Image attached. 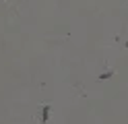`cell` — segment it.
Instances as JSON below:
<instances>
[{"label": "cell", "instance_id": "6da1fadb", "mask_svg": "<svg viewBox=\"0 0 128 124\" xmlns=\"http://www.w3.org/2000/svg\"><path fill=\"white\" fill-rule=\"evenodd\" d=\"M48 112H50V105H46V107H44V116H42V120H48Z\"/></svg>", "mask_w": 128, "mask_h": 124}]
</instances>
